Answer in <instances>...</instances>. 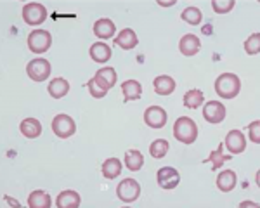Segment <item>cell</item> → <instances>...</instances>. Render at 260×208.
Returning <instances> with one entry per match:
<instances>
[{"mask_svg":"<svg viewBox=\"0 0 260 208\" xmlns=\"http://www.w3.org/2000/svg\"><path fill=\"white\" fill-rule=\"evenodd\" d=\"M154 85V92L160 95H170L175 90V82L174 78L169 77V75H161V77H156L153 82Z\"/></svg>","mask_w":260,"mask_h":208,"instance_id":"19","label":"cell"},{"mask_svg":"<svg viewBox=\"0 0 260 208\" xmlns=\"http://www.w3.org/2000/svg\"><path fill=\"white\" fill-rule=\"evenodd\" d=\"M26 73L33 82H45L50 77V62L47 59H33L28 62Z\"/></svg>","mask_w":260,"mask_h":208,"instance_id":"7","label":"cell"},{"mask_svg":"<svg viewBox=\"0 0 260 208\" xmlns=\"http://www.w3.org/2000/svg\"><path fill=\"white\" fill-rule=\"evenodd\" d=\"M156 181L161 189H175L180 182V176L177 170L172 168V166H163V168L158 170Z\"/></svg>","mask_w":260,"mask_h":208,"instance_id":"8","label":"cell"},{"mask_svg":"<svg viewBox=\"0 0 260 208\" xmlns=\"http://www.w3.org/2000/svg\"><path fill=\"white\" fill-rule=\"evenodd\" d=\"M82 203L80 194L75 193V191H62V193L57 196L56 205L59 208H78Z\"/></svg>","mask_w":260,"mask_h":208,"instance_id":"21","label":"cell"},{"mask_svg":"<svg viewBox=\"0 0 260 208\" xmlns=\"http://www.w3.org/2000/svg\"><path fill=\"white\" fill-rule=\"evenodd\" d=\"M23 19H24V23L30 24V26L42 24L47 19V9L39 2H30L23 7Z\"/></svg>","mask_w":260,"mask_h":208,"instance_id":"5","label":"cell"},{"mask_svg":"<svg viewBox=\"0 0 260 208\" xmlns=\"http://www.w3.org/2000/svg\"><path fill=\"white\" fill-rule=\"evenodd\" d=\"M203 118L208 123H220L225 118V106L219 101H210L203 106Z\"/></svg>","mask_w":260,"mask_h":208,"instance_id":"10","label":"cell"},{"mask_svg":"<svg viewBox=\"0 0 260 208\" xmlns=\"http://www.w3.org/2000/svg\"><path fill=\"white\" fill-rule=\"evenodd\" d=\"M70 92V83L64 78H54L49 83V94L54 99H61Z\"/></svg>","mask_w":260,"mask_h":208,"instance_id":"22","label":"cell"},{"mask_svg":"<svg viewBox=\"0 0 260 208\" xmlns=\"http://www.w3.org/2000/svg\"><path fill=\"white\" fill-rule=\"evenodd\" d=\"M28 206L30 208H49L50 206V196L45 191H33L28 196Z\"/></svg>","mask_w":260,"mask_h":208,"instance_id":"24","label":"cell"},{"mask_svg":"<svg viewBox=\"0 0 260 208\" xmlns=\"http://www.w3.org/2000/svg\"><path fill=\"white\" fill-rule=\"evenodd\" d=\"M174 137L182 144H192L198 139V125L187 116H180L174 123Z\"/></svg>","mask_w":260,"mask_h":208,"instance_id":"2","label":"cell"},{"mask_svg":"<svg viewBox=\"0 0 260 208\" xmlns=\"http://www.w3.org/2000/svg\"><path fill=\"white\" fill-rule=\"evenodd\" d=\"M21 134L28 139H37L42 134V125L37 118H24L19 125Z\"/></svg>","mask_w":260,"mask_h":208,"instance_id":"18","label":"cell"},{"mask_svg":"<svg viewBox=\"0 0 260 208\" xmlns=\"http://www.w3.org/2000/svg\"><path fill=\"white\" fill-rule=\"evenodd\" d=\"M241 90V80L234 73H222L215 80V92L222 99H234Z\"/></svg>","mask_w":260,"mask_h":208,"instance_id":"1","label":"cell"},{"mask_svg":"<svg viewBox=\"0 0 260 208\" xmlns=\"http://www.w3.org/2000/svg\"><path fill=\"white\" fill-rule=\"evenodd\" d=\"M258 128H260V122L255 120L248 125V130H250V139L253 141L255 144H260V135H258Z\"/></svg>","mask_w":260,"mask_h":208,"instance_id":"33","label":"cell"},{"mask_svg":"<svg viewBox=\"0 0 260 208\" xmlns=\"http://www.w3.org/2000/svg\"><path fill=\"white\" fill-rule=\"evenodd\" d=\"M179 49H180V54L182 56H194V54L200 52L201 49V42L196 35H192V33H187V35H184L182 39L179 42Z\"/></svg>","mask_w":260,"mask_h":208,"instance_id":"12","label":"cell"},{"mask_svg":"<svg viewBox=\"0 0 260 208\" xmlns=\"http://www.w3.org/2000/svg\"><path fill=\"white\" fill-rule=\"evenodd\" d=\"M50 45H52V35L47 30H35L28 35V47H30L31 52H47Z\"/></svg>","mask_w":260,"mask_h":208,"instance_id":"3","label":"cell"},{"mask_svg":"<svg viewBox=\"0 0 260 208\" xmlns=\"http://www.w3.org/2000/svg\"><path fill=\"white\" fill-rule=\"evenodd\" d=\"M203 92L198 89H192L189 92H186L184 95V106L189 108V110H196V108H200L201 104H203Z\"/></svg>","mask_w":260,"mask_h":208,"instance_id":"27","label":"cell"},{"mask_svg":"<svg viewBox=\"0 0 260 208\" xmlns=\"http://www.w3.org/2000/svg\"><path fill=\"white\" fill-rule=\"evenodd\" d=\"M137 44H139V39H137L136 31L130 30V28H125L121 30L115 39V45H118L123 51H130V49H136Z\"/></svg>","mask_w":260,"mask_h":208,"instance_id":"13","label":"cell"},{"mask_svg":"<svg viewBox=\"0 0 260 208\" xmlns=\"http://www.w3.org/2000/svg\"><path fill=\"white\" fill-rule=\"evenodd\" d=\"M144 123L151 128H163L167 125V111L160 106H149L144 111Z\"/></svg>","mask_w":260,"mask_h":208,"instance_id":"9","label":"cell"},{"mask_svg":"<svg viewBox=\"0 0 260 208\" xmlns=\"http://www.w3.org/2000/svg\"><path fill=\"white\" fill-rule=\"evenodd\" d=\"M236 184H238V177L234 170H222L219 176H217V187H219L222 193L233 191Z\"/></svg>","mask_w":260,"mask_h":208,"instance_id":"15","label":"cell"},{"mask_svg":"<svg viewBox=\"0 0 260 208\" xmlns=\"http://www.w3.org/2000/svg\"><path fill=\"white\" fill-rule=\"evenodd\" d=\"M116 196L123 203H134L141 196V186L134 179H125L116 186Z\"/></svg>","mask_w":260,"mask_h":208,"instance_id":"4","label":"cell"},{"mask_svg":"<svg viewBox=\"0 0 260 208\" xmlns=\"http://www.w3.org/2000/svg\"><path fill=\"white\" fill-rule=\"evenodd\" d=\"M224 148H228L229 153H233V155H240V153L245 151L246 139H245V135H243V132L241 130L228 132L225 141H224Z\"/></svg>","mask_w":260,"mask_h":208,"instance_id":"11","label":"cell"},{"mask_svg":"<svg viewBox=\"0 0 260 208\" xmlns=\"http://www.w3.org/2000/svg\"><path fill=\"white\" fill-rule=\"evenodd\" d=\"M87 87H89V92L94 99H103L104 95L108 94L106 89H103V87L99 85L98 82H95V78H92V80H89V83H87Z\"/></svg>","mask_w":260,"mask_h":208,"instance_id":"32","label":"cell"},{"mask_svg":"<svg viewBox=\"0 0 260 208\" xmlns=\"http://www.w3.org/2000/svg\"><path fill=\"white\" fill-rule=\"evenodd\" d=\"M180 18H182V21H186L187 24H192V26H196V24L201 23V19H203V14H201V11L198 9V7L191 6V7H186V9L182 11Z\"/></svg>","mask_w":260,"mask_h":208,"instance_id":"28","label":"cell"},{"mask_svg":"<svg viewBox=\"0 0 260 208\" xmlns=\"http://www.w3.org/2000/svg\"><path fill=\"white\" fill-rule=\"evenodd\" d=\"M95 82L99 83L103 89H106V90H110L113 89V87L116 85V72H115V68H111V66H106V68H101L98 70V73H95Z\"/></svg>","mask_w":260,"mask_h":208,"instance_id":"14","label":"cell"},{"mask_svg":"<svg viewBox=\"0 0 260 208\" xmlns=\"http://www.w3.org/2000/svg\"><path fill=\"white\" fill-rule=\"evenodd\" d=\"M101 170H103V176L106 179H116L121 174V161L118 158H108Z\"/></svg>","mask_w":260,"mask_h":208,"instance_id":"25","label":"cell"},{"mask_svg":"<svg viewBox=\"0 0 260 208\" xmlns=\"http://www.w3.org/2000/svg\"><path fill=\"white\" fill-rule=\"evenodd\" d=\"M149 153L153 158H156V160H161V158H165V155L169 153V141L165 139H156L153 141L149 146Z\"/></svg>","mask_w":260,"mask_h":208,"instance_id":"29","label":"cell"},{"mask_svg":"<svg viewBox=\"0 0 260 208\" xmlns=\"http://www.w3.org/2000/svg\"><path fill=\"white\" fill-rule=\"evenodd\" d=\"M89 54H90V57L95 62H108V61L111 59V49H110V45L103 44V42H95V44H92Z\"/></svg>","mask_w":260,"mask_h":208,"instance_id":"20","label":"cell"},{"mask_svg":"<svg viewBox=\"0 0 260 208\" xmlns=\"http://www.w3.org/2000/svg\"><path fill=\"white\" fill-rule=\"evenodd\" d=\"M245 51L250 56H255V54L260 52V33H253L248 40L245 42Z\"/></svg>","mask_w":260,"mask_h":208,"instance_id":"31","label":"cell"},{"mask_svg":"<svg viewBox=\"0 0 260 208\" xmlns=\"http://www.w3.org/2000/svg\"><path fill=\"white\" fill-rule=\"evenodd\" d=\"M231 160V156H225V153H224V144H220L219 148L215 149V151H212V155L207 158V160H203V161H210L212 166H213V170H219L222 165L225 163V161H229Z\"/></svg>","mask_w":260,"mask_h":208,"instance_id":"26","label":"cell"},{"mask_svg":"<svg viewBox=\"0 0 260 208\" xmlns=\"http://www.w3.org/2000/svg\"><path fill=\"white\" fill-rule=\"evenodd\" d=\"M121 92H123L125 102L130 101H137L142 95V85L137 80H127L121 83Z\"/></svg>","mask_w":260,"mask_h":208,"instance_id":"17","label":"cell"},{"mask_svg":"<svg viewBox=\"0 0 260 208\" xmlns=\"http://www.w3.org/2000/svg\"><path fill=\"white\" fill-rule=\"evenodd\" d=\"M125 165H127L130 172H139L142 165H144V156L137 149H130V151L125 153Z\"/></svg>","mask_w":260,"mask_h":208,"instance_id":"23","label":"cell"},{"mask_svg":"<svg viewBox=\"0 0 260 208\" xmlns=\"http://www.w3.org/2000/svg\"><path fill=\"white\" fill-rule=\"evenodd\" d=\"M52 130L57 137L66 139V137H71L77 132V123H75V120L70 115L61 113L52 120Z\"/></svg>","mask_w":260,"mask_h":208,"instance_id":"6","label":"cell"},{"mask_svg":"<svg viewBox=\"0 0 260 208\" xmlns=\"http://www.w3.org/2000/svg\"><path fill=\"white\" fill-rule=\"evenodd\" d=\"M115 31H116L115 23L108 18H103V19H99L94 23V35L99 37V39H103V40L111 39V37L115 35Z\"/></svg>","mask_w":260,"mask_h":208,"instance_id":"16","label":"cell"},{"mask_svg":"<svg viewBox=\"0 0 260 208\" xmlns=\"http://www.w3.org/2000/svg\"><path fill=\"white\" fill-rule=\"evenodd\" d=\"M175 4V0H169V2H163V0H158V6H163V7H170V6H174Z\"/></svg>","mask_w":260,"mask_h":208,"instance_id":"34","label":"cell"},{"mask_svg":"<svg viewBox=\"0 0 260 208\" xmlns=\"http://www.w3.org/2000/svg\"><path fill=\"white\" fill-rule=\"evenodd\" d=\"M234 6H236L234 0H212V9L217 14H225V12L233 11Z\"/></svg>","mask_w":260,"mask_h":208,"instance_id":"30","label":"cell"}]
</instances>
